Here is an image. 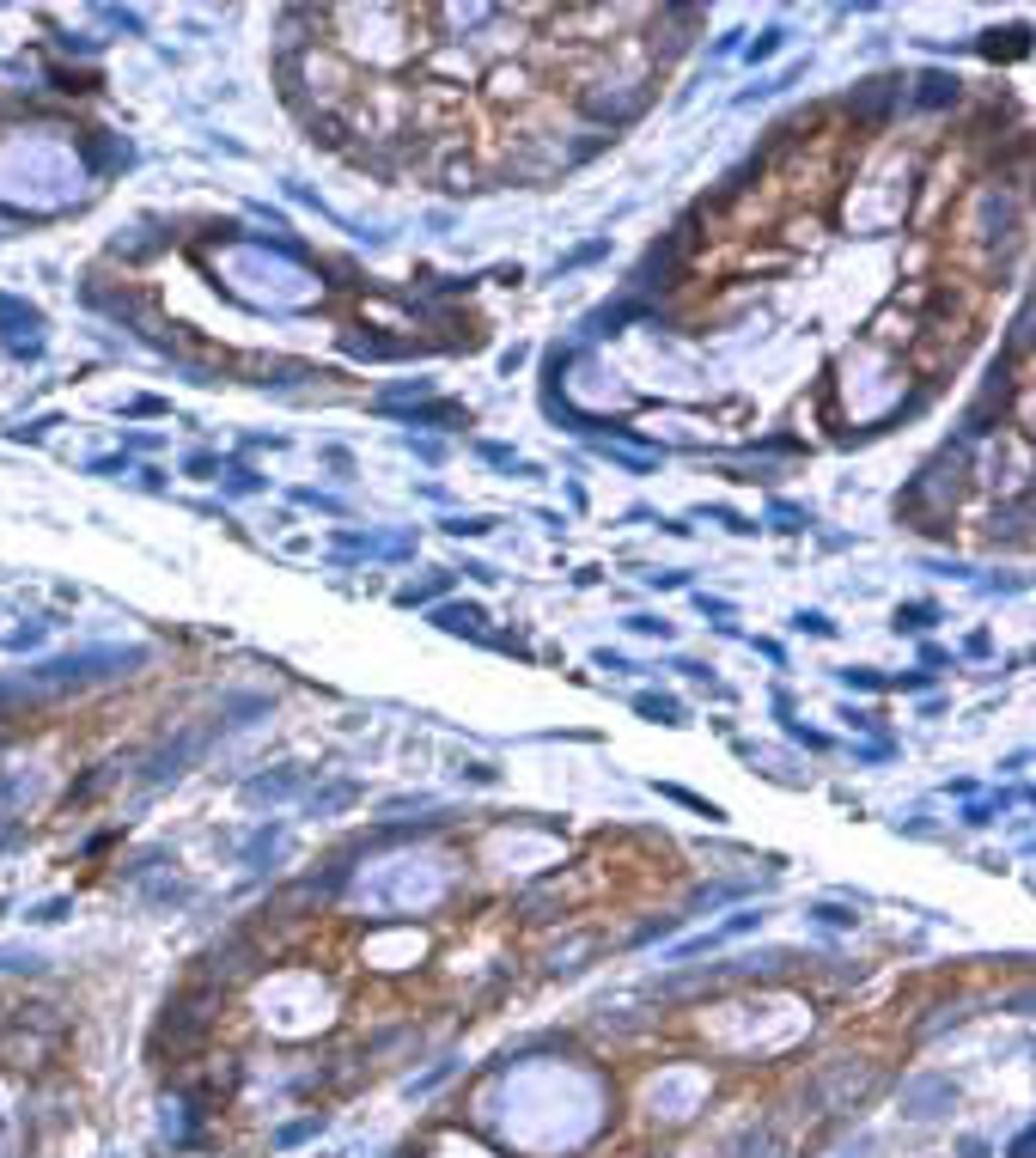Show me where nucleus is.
<instances>
[{"instance_id":"obj_1","label":"nucleus","mask_w":1036,"mask_h":1158,"mask_svg":"<svg viewBox=\"0 0 1036 1158\" xmlns=\"http://www.w3.org/2000/svg\"><path fill=\"white\" fill-rule=\"evenodd\" d=\"M683 244H689V239H683V226H677V232H671L664 244H653V250H647V263L634 269V293H658V287H677V269H683Z\"/></svg>"},{"instance_id":"obj_2","label":"nucleus","mask_w":1036,"mask_h":1158,"mask_svg":"<svg viewBox=\"0 0 1036 1158\" xmlns=\"http://www.w3.org/2000/svg\"><path fill=\"white\" fill-rule=\"evenodd\" d=\"M622 323H658V306H647V299H616V306H597L586 317V336H616Z\"/></svg>"},{"instance_id":"obj_3","label":"nucleus","mask_w":1036,"mask_h":1158,"mask_svg":"<svg viewBox=\"0 0 1036 1158\" xmlns=\"http://www.w3.org/2000/svg\"><path fill=\"white\" fill-rule=\"evenodd\" d=\"M902 98V80H865V86H854V98H848V110L860 116V122H878L890 104Z\"/></svg>"},{"instance_id":"obj_4","label":"nucleus","mask_w":1036,"mask_h":1158,"mask_svg":"<svg viewBox=\"0 0 1036 1158\" xmlns=\"http://www.w3.org/2000/svg\"><path fill=\"white\" fill-rule=\"evenodd\" d=\"M433 628H446V634H470V641H488L482 604H433Z\"/></svg>"},{"instance_id":"obj_5","label":"nucleus","mask_w":1036,"mask_h":1158,"mask_svg":"<svg viewBox=\"0 0 1036 1158\" xmlns=\"http://www.w3.org/2000/svg\"><path fill=\"white\" fill-rule=\"evenodd\" d=\"M750 927H762V915H731V920H720L714 933H695V939H683V945H677V957L714 952V945H725V939H738V933H750Z\"/></svg>"},{"instance_id":"obj_6","label":"nucleus","mask_w":1036,"mask_h":1158,"mask_svg":"<svg viewBox=\"0 0 1036 1158\" xmlns=\"http://www.w3.org/2000/svg\"><path fill=\"white\" fill-rule=\"evenodd\" d=\"M957 86H964L957 73H921L915 80V104L921 110H945V104H957Z\"/></svg>"},{"instance_id":"obj_7","label":"nucleus","mask_w":1036,"mask_h":1158,"mask_svg":"<svg viewBox=\"0 0 1036 1158\" xmlns=\"http://www.w3.org/2000/svg\"><path fill=\"white\" fill-rule=\"evenodd\" d=\"M299 786H305V768H280V775H256L244 786V799H269L275 805V799H293Z\"/></svg>"},{"instance_id":"obj_8","label":"nucleus","mask_w":1036,"mask_h":1158,"mask_svg":"<svg viewBox=\"0 0 1036 1158\" xmlns=\"http://www.w3.org/2000/svg\"><path fill=\"white\" fill-rule=\"evenodd\" d=\"M591 451L610 457V464H622V470H634V476H653L658 470V451H628V445H610V440H591Z\"/></svg>"},{"instance_id":"obj_9","label":"nucleus","mask_w":1036,"mask_h":1158,"mask_svg":"<svg viewBox=\"0 0 1036 1158\" xmlns=\"http://www.w3.org/2000/svg\"><path fill=\"white\" fill-rule=\"evenodd\" d=\"M390 415H409V427H470V415L457 409V403H427V409H390Z\"/></svg>"},{"instance_id":"obj_10","label":"nucleus","mask_w":1036,"mask_h":1158,"mask_svg":"<svg viewBox=\"0 0 1036 1158\" xmlns=\"http://www.w3.org/2000/svg\"><path fill=\"white\" fill-rule=\"evenodd\" d=\"M342 348L354 360H397V354H409V341H384V336H347Z\"/></svg>"},{"instance_id":"obj_11","label":"nucleus","mask_w":1036,"mask_h":1158,"mask_svg":"<svg viewBox=\"0 0 1036 1158\" xmlns=\"http://www.w3.org/2000/svg\"><path fill=\"white\" fill-rule=\"evenodd\" d=\"M957 1091H951V1079H921V1086L908 1091V1116H932V1103H951Z\"/></svg>"},{"instance_id":"obj_12","label":"nucleus","mask_w":1036,"mask_h":1158,"mask_svg":"<svg viewBox=\"0 0 1036 1158\" xmlns=\"http://www.w3.org/2000/svg\"><path fill=\"white\" fill-rule=\"evenodd\" d=\"M798 73H805V62H793V68H787V73H768V80H756V86H750V92H738V110H750V104H762V98H774V92H787V86H793Z\"/></svg>"},{"instance_id":"obj_13","label":"nucleus","mask_w":1036,"mask_h":1158,"mask_svg":"<svg viewBox=\"0 0 1036 1158\" xmlns=\"http://www.w3.org/2000/svg\"><path fill=\"white\" fill-rule=\"evenodd\" d=\"M1012 799H1024V786H1018V793H994V799H975V805H964V823H969V829H988V823L1000 818Z\"/></svg>"},{"instance_id":"obj_14","label":"nucleus","mask_w":1036,"mask_h":1158,"mask_svg":"<svg viewBox=\"0 0 1036 1158\" xmlns=\"http://www.w3.org/2000/svg\"><path fill=\"white\" fill-rule=\"evenodd\" d=\"M634 708H640L647 719H658V726H689V719H683V708H677L671 695H653V689H647V695H634Z\"/></svg>"},{"instance_id":"obj_15","label":"nucleus","mask_w":1036,"mask_h":1158,"mask_svg":"<svg viewBox=\"0 0 1036 1158\" xmlns=\"http://www.w3.org/2000/svg\"><path fill=\"white\" fill-rule=\"evenodd\" d=\"M476 457H482V464H494V470H513V476H537L531 464H518V451H513V445H494V440H482V445H476Z\"/></svg>"},{"instance_id":"obj_16","label":"nucleus","mask_w":1036,"mask_h":1158,"mask_svg":"<svg viewBox=\"0 0 1036 1158\" xmlns=\"http://www.w3.org/2000/svg\"><path fill=\"white\" fill-rule=\"evenodd\" d=\"M451 592V574H433V579H421V585H409V592H397V604H433V598H446Z\"/></svg>"},{"instance_id":"obj_17","label":"nucleus","mask_w":1036,"mask_h":1158,"mask_svg":"<svg viewBox=\"0 0 1036 1158\" xmlns=\"http://www.w3.org/2000/svg\"><path fill=\"white\" fill-rule=\"evenodd\" d=\"M500 518H488V512H457V518H446V531L451 537H488Z\"/></svg>"},{"instance_id":"obj_18","label":"nucleus","mask_w":1036,"mask_h":1158,"mask_svg":"<svg viewBox=\"0 0 1036 1158\" xmlns=\"http://www.w3.org/2000/svg\"><path fill=\"white\" fill-rule=\"evenodd\" d=\"M403 397H433V378H409V384H390V390H379V409H397Z\"/></svg>"},{"instance_id":"obj_19","label":"nucleus","mask_w":1036,"mask_h":1158,"mask_svg":"<svg viewBox=\"0 0 1036 1158\" xmlns=\"http://www.w3.org/2000/svg\"><path fill=\"white\" fill-rule=\"evenodd\" d=\"M932 622H939V610H932V604H902V610H897V634H902V628H908V634H921V628H932Z\"/></svg>"},{"instance_id":"obj_20","label":"nucleus","mask_w":1036,"mask_h":1158,"mask_svg":"<svg viewBox=\"0 0 1036 1158\" xmlns=\"http://www.w3.org/2000/svg\"><path fill=\"white\" fill-rule=\"evenodd\" d=\"M610 250V239H591V244H580V250H567L561 263H555V274H567V269H586V263H597Z\"/></svg>"},{"instance_id":"obj_21","label":"nucleus","mask_w":1036,"mask_h":1158,"mask_svg":"<svg viewBox=\"0 0 1036 1158\" xmlns=\"http://www.w3.org/2000/svg\"><path fill=\"white\" fill-rule=\"evenodd\" d=\"M275 842H280V823H269V829H256V835H250V848H244V866H263V860L275 853Z\"/></svg>"},{"instance_id":"obj_22","label":"nucleus","mask_w":1036,"mask_h":1158,"mask_svg":"<svg viewBox=\"0 0 1036 1158\" xmlns=\"http://www.w3.org/2000/svg\"><path fill=\"white\" fill-rule=\"evenodd\" d=\"M781 43H787V31H781V25H768V31L750 37V49H744V55H750V62H768V55H781Z\"/></svg>"},{"instance_id":"obj_23","label":"nucleus","mask_w":1036,"mask_h":1158,"mask_svg":"<svg viewBox=\"0 0 1036 1158\" xmlns=\"http://www.w3.org/2000/svg\"><path fill=\"white\" fill-rule=\"evenodd\" d=\"M731 896H750V885H707V890H695V909H720V902H731Z\"/></svg>"},{"instance_id":"obj_24","label":"nucleus","mask_w":1036,"mask_h":1158,"mask_svg":"<svg viewBox=\"0 0 1036 1158\" xmlns=\"http://www.w3.org/2000/svg\"><path fill=\"white\" fill-rule=\"evenodd\" d=\"M805 915H811V920H823V927H854V920H860L854 909H841V902H811Z\"/></svg>"},{"instance_id":"obj_25","label":"nucleus","mask_w":1036,"mask_h":1158,"mask_svg":"<svg viewBox=\"0 0 1036 1158\" xmlns=\"http://www.w3.org/2000/svg\"><path fill=\"white\" fill-rule=\"evenodd\" d=\"M658 793H664V799H677V805H689V811H701V818H707V823H720V818H725L720 805H707V799H695V793H683V786H658Z\"/></svg>"},{"instance_id":"obj_26","label":"nucleus","mask_w":1036,"mask_h":1158,"mask_svg":"<svg viewBox=\"0 0 1036 1158\" xmlns=\"http://www.w3.org/2000/svg\"><path fill=\"white\" fill-rule=\"evenodd\" d=\"M226 494H263V476L244 470V464H232V470H226Z\"/></svg>"},{"instance_id":"obj_27","label":"nucleus","mask_w":1036,"mask_h":1158,"mask_svg":"<svg viewBox=\"0 0 1036 1158\" xmlns=\"http://www.w3.org/2000/svg\"><path fill=\"white\" fill-rule=\"evenodd\" d=\"M317 1128H323V1116H305V1122H293V1128H280V1134H275V1146H299V1140H311V1134H317Z\"/></svg>"},{"instance_id":"obj_28","label":"nucleus","mask_w":1036,"mask_h":1158,"mask_svg":"<svg viewBox=\"0 0 1036 1158\" xmlns=\"http://www.w3.org/2000/svg\"><path fill=\"white\" fill-rule=\"evenodd\" d=\"M347 799H354V786L336 781L330 793H311V811H336V805H347Z\"/></svg>"},{"instance_id":"obj_29","label":"nucleus","mask_w":1036,"mask_h":1158,"mask_svg":"<svg viewBox=\"0 0 1036 1158\" xmlns=\"http://www.w3.org/2000/svg\"><path fill=\"white\" fill-rule=\"evenodd\" d=\"M677 920L683 915H658V920H647L640 933H634V945H653V939H664V933H677Z\"/></svg>"},{"instance_id":"obj_30","label":"nucleus","mask_w":1036,"mask_h":1158,"mask_svg":"<svg viewBox=\"0 0 1036 1158\" xmlns=\"http://www.w3.org/2000/svg\"><path fill=\"white\" fill-rule=\"evenodd\" d=\"M768 518H774L781 531H805V524H811V512H798V507H781V500L768 507Z\"/></svg>"},{"instance_id":"obj_31","label":"nucleus","mask_w":1036,"mask_h":1158,"mask_svg":"<svg viewBox=\"0 0 1036 1158\" xmlns=\"http://www.w3.org/2000/svg\"><path fill=\"white\" fill-rule=\"evenodd\" d=\"M793 622H798V628H805V634H817V641H829V634H835V622H829L823 610H798Z\"/></svg>"},{"instance_id":"obj_32","label":"nucleus","mask_w":1036,"mask_h":1158,"mask_svg":"<svg viewBox=\"0 0 1036 1158\" xmlns=\"http://www.w3.org/2000/svg\"><path fill=\"white\" fill-rule=\"evenodd\" d=\"M628 628L634 634H653V641H671V622L664 616H628Z\"/></svg>"},{"instance_id":"obj_33","label":"nucleus","mask_w":1036,"mask_h":1158,"mask_svg":"<svg viewBox=\"0 0 1036 1158\" xmlns=\"http://www.w3.org/2000/svg\"><path fill=\"white\" fill-rule=\"evenodd\" d=\"M841 683H848V689H884V677H878V671H865V665H848V671H841Z\"/></svg>"},{"instance_id":"obj_34","label":"nucleus","mask_w":1036,"mask_h":1158,"mask_svg":"<svg viewBox=\"0 0 1036 1158\" xmlns=\"http://www.w3.org/2000/svg\"><path fill=\"white\" fill-rule=\"evenodd\" d=\"M293 500H299V507H317V512H342V500H336V494H317V488H299Z\"/></svg>"},{"instance_id":"obj_35","label":"nucleus","mask_w":1036,"mask_h":1158,"mask_svg":"<svg viewBox=\"0 0 1036 1158\" xmlns=\"http://www.w3.org/2000/svg\"><path fill=\"white\" fill-rule=\"evenodd\" d=\"M183 470H189V476H213V470H220V457H213V451H196Z\"/></svg>"},{"instance_id":"obj_36","label":"nucleus","mask_w":1036,"mask_h":1158,"mask_svg":"<svg viewBox=\"0 0 1036 1158\" xmlns=\"http://www.w3.org/2000/svg\"><path fill=\"white\" fill-rule=\"evenodd\" d=\"M1031 1146H1036V1134H1031V1128H1018L1012 1146H1006V1158H1031Z\"/></svg>"},{"instance_id":"obj_37","label":"nucleus","mask_w":1036,"mask_h":1158,"mask_svg":"<svg viewBox=\"0 0 1036 1158\" xmlns=\"http://www.w3.org/2000/svg\"><path fill=\"white\" fill-rule=\"evenodd\" d=\"M464 781H476V786H494V781H500V775H494L488 762H464Z\"/></svg>"},{"instance_id":"obj_38","label":"nucleus","mask_w":1036,"mask_h":1158,"mask_svg":"<svg viewBox=\"0 0 1036 1158\" xmlns=\"http://www.w3.org/2000/svg\"><path fill=\"white\" fill-rule=\"evenodd\" d=\"M647 585H658V592H677V585H689V574H671V567H664V574H647Z\"/></svg>"},{"instance_id":"obj_39","label":"nucleus","mask_w":1036,"mask_h":1158,"mask_svg":"<svg viewBox=\"0 0 1036 1158\" xmlns=\"http://www.w3.org/2000/svg\"><path fill=\"white\" fill-rule=\"evenodd\" d=\"M957 1158H994V1146H988V1140H975V1134H969V1140H957Z\"/></svg>"},{"instance_id":"obj_40","label":"nucleus","mask_w":1036,"mask_h":1158,"mask_svg":"<svg viewBox=\"0 0 1036 1158\" xmlns=\"http://www.w3.org/2000/svg\"><path fill=\"white\" fill-rule=\"evenodd\" d=\"M597 671H616V677H628V671H634V665H628V659H622V652H597Z\"/></svg>"},{"instance_id":"obj_41","label":"nucleus","mask_w":1036,"mask_h":1158,"mask_svg":"<svg viewBox=\"0 0 1036 1158\" xmlns=\"http://www.w3.org/2000/svg\"><path fill=\"white\" fill-rule=\"evenodd\" d=\"M409 451H421L427 464H439V440H414V433H409Z\"/></svg>"},{"instance_id":"obj_42","label":"nucleus","mask_w":1036,"mask_h":1158,"mask_svg":"<svg viewBox=\"0 0 1036 1158\" xmlns=\"http://www.w3.org/2000/svg\"><path fill=\"white\" fill-rule=\"evenodd\" d=\"M701 610H707V616H720V622H725V616H731V604H725V598H707V592H701Z\"/></svg>"},{"instance_id":"obj_43","label":"nucleus","mask_w":1036,"mask_h":1158,"mask_svg":"<svg viewBox=\"0 0 1036 1158\" xmlns=\"http://www.w3.org/2000/svg\"><path fill=\"white\" fill-rule=\"evenodd\" d=\"M854 756H860V762H884V756H890V744H860Z\"/></svg>"}]
</instances>
